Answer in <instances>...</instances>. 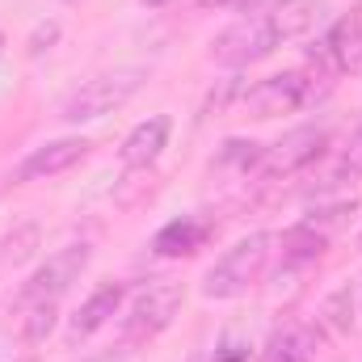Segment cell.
I'll return each instance as SVG.
<instances>
[{
  "label": "cell",
  "instance_id": "cell-1",
  "mask_svg": "<svg viewBox=\"0 0 362 362\" xmlns=\"http://www.w3.org/2000/svg\"><path fill=\"white\" fill-rule=\"evenodd\" d=\"M270 245H274L270 232H249V236H240L232 249L219 253V262H215L211 270L202 274V295H206V299H240L249 286L262 282V274L270 266V253H274Z\"/></svg>",
  "mask_w": 362,
  "mask_h": 362
},
{
  "label": "cell",
  "instance_id": "cell-2",
  "mask_svg": "<svg viewBox=\"0 0 362 362\" xmlns=\"http://www.w3.org/2000/svg\"><path fill=\"white\" fill-rule=\"evenodd\" d=\"M181 303H185L181 282H173V278L148 282V286L131 299V308H127V316H122V346L131 350V346H148L152 337H160V333L177 320Z\"/></svg>",
  "mask_w": 362,
  "mask_h": 362
},
{
  "label": "cell",
  "instance_id": "cell-3",
  "mask_svg": "<svg viewBox=\"0 0 362 362\" xmlns=\"http://www.w3.org/2000/svg\"><path fill=\"white\" fill-rule=\"evenodd\" d=\"M144 81H148L144 68H114V72H101V76L85 81L81 89L64 101V114H59V118H64V122H93V118H105V114H114L118 105H127L135 93L144 89Z\"/></svg>",
  "mask_w": 362,
  "mask_h": 362
},
{
  "label": "cell",
  "instance_id": "cell-4",
  "mask_svg": "<svg viewBox=\"0 0 362 362\" xmlns=\"http://www.w3.org/2000/svg\"><path fill=\"white\" fill-rule=\"evenodd\" d=\"M89 262H93V249L85 240L81 245H64L59 253H51L38 270L21 282L13 303L17 308H25V303H59L72 291V282H81V274L89 270Z\"/></svg>",
  "mask_w": 362,
  "mask_h": 362
},
{
  "label": "cell",
  "instance_id": "cell-5",
  "mask_svg": "<svg viewBox=\"0 0 362 362\" xmlns=\"http://www.w3.org/2000/svg\"><path fill=\"white\" fill-rule=\"evenodd\" d=\"M325 152H329V127H295L274 148H266V156L257 165V181L295 177V173L312 169L316 160H325Z\"/></svg>",
  "mask_w": 362,
  "mask_h": 362
},
{
  "label": "cell",
  "instance_id": "cell-6",
  "mask_svg": "<svg viewBox=\"0 0 362 362\" xmlns=\"http://www.w3.org/2000/svg\"><path fill=\"white\" fill-rule=\"evenodd\" d=\"M278 42H282V38H278V30H274V21H270V8H266V13H249V17L232 21V25L215 38V59H219L223 68H249V64L266 59Z\"/></svg>",
  "mask_w": 362,
  "mask_h": 362
},
{
  "label": "cell",
  "instance_id": "cell-7",
  "mask_svg": "<svg viewBox=\"0 0 362 362\" xmlns=\"http://www.w3.org/2000/svg\"><path fill=\"white\" fill-rule=\"evenodd\" d=\"M316 97V85L308 81V72H278L270 81H257L245 93V114L249 118H278V114H295Z\"/></svg>",
  "mask_w": 362,
  "mask_h": 362
},
{
  "label": "cell",
  "instance_id": "cell-8",
  "mask_svg": "<svg viewBox=\"0 0 362 362\" xmlns=\"http://www.w3.org/2000/svg\"><path fill=\"white\" fill-rule=\"evenodd\" d=\"M89 139L85 135H68V139H51V144H42V148H34L17 169H13V181L17 185H25V181H47V177H59V173H68L72 165H81L85 156H89Z\"/></svg>",
  "mask_w": 362,
  "mask_h": 362
},
{
  "label": "cell",
  "instance_id": "cell-9",
  "mask_svg": "<svg viewBox=\"0 0 362 362\" xmlns=\"http://www.w3.org/2000/svg\"><path fill=\"white\" fill-rule=\"evenodd\" d=\"M122 299H127V282H101L89 299L76 308V316H72V325H68V341H72V346H76V341H89L97 329H105V325L118 316Z\"/></svg>",
  "mask_w": 362,
  "mask_h": 362
},
{
  "label": "cell",
  "instance_id": "cell-10",
  "mask_svg": "<svg viewBox=\"0 0 362 362\" xmlns=\"http://www.w3.org/2000/svg\"><path fill=\"white\" fill-rule=\"evenodd\" d=\"M169 131H173V122H169L165 114L144 118V122L122 139V148H118L122 169H148V165H156V160H160V152L169 148Z\"/></svg>",
  "mask_w": 362,
  "mask_h": 362
},
{
  "label": "cell",
  "instance_id": "cell-11",
  "mask_svg": "<svg viewBox=\"0 0 362 362\" xmlns=\"http://www.w3.org/2000/svg\"><path fill=\"white\" fill-rule=\"evenodd\" d=\"M320 51H325V59H329L333 72H358L362 68V4L329 25Z\"/></svg>",
  "mask_w": 362,
  "mask_h": 362
},
{
  "label": "cell",
  "instance_id": "cell-12",
  "mask_svg": "<svg viewBox=\"0 0 362 362\" xmlns=\"http://www.w3.org/2000/svg\"><path fill=\"white\" fill-rule=\"evenodd\" d=\"M320 354V337L308 325H286L270 337V346L262 350V362H316Z\"/></svg>",
  "mask_w": 362,
  "mask_h": 362
},
{
  "label": "cell",
  "instance_id": "cell-13",
  "mask_svg": "<svg viewBox=\"0 0 362 362\" xmlns=\"http://www.w3.org/2000/svg\"><path fill=\"white\" fill-rule=\"evenodd\" d=\"M206 236H211V228H206L202 219L181 215V219L165 223V228L152 236V253H156V257H185V253L202 249V240H206Z\"/></svg>",
  "mask_w": 362,
  "mask_h": 362
},
{
  "label": "cell",
  "instance_id": "cell-14",
  "mask_svg": "<svg viewBox=\"0 0 362 362\" xmlns=\"http://www.w3.org/2000/svg\"><path fill=\"white\" fill-rule=\"evenodd\" d=\"M320 4L316 0H278V4H270V21L274 30H278V38L286 42V38H303L316 21H320Z\"/></svg>",
  "mask_w": 362,
  "mask_h": 362
},
{
  "label": "cell",
  "instance_id": "cell-15",
  "mask_svg": "<svg viewBox=\"0 0 362 362\" xmlns=\"http://www.w3.org/2000/svg\"><path fill=\"white\" fill-rule=\"evenodd\" d=\"M325 249H329V236L316 232L312 223H295V228L282 232V262H286V266H308V262H316Z\"/></svg>",
  "mask_w": 362,
  "mask_h": 362
},
{
  "label": "cell",
  "instance_id": "cell-16",
  "mask_svg": "<svg viewBox=\"0 0 362 362\" xmlns=\"http://www.w3.org/2000/svg\"><path fill=\"white\" fill-rule=\"evenodd\" d=\"M354 308H358V291L346 282V286H337V291L325 295V303H320V325H325L329 333H337V337H350V333H354Z\"/></svg>",
  "mask_w": 362,
  "mask_h": 362
},
{
  "label": "cell",
  "instance_id": "cell-17",
  "mask_svg": "<svg viewBox=\"0 0 362 362\" xmlns=\"http://www.w3.org/2000/svg\"><path fill=\"white\" fill-rule=\"evenodd\" d=\"M55 312H59V303H25V308H17L25 346H42V341L51 337V329H55Z\"/></svg>",
  "mask_w": 362,
  "mask_h": 362
},
{
  "label": "cell",
  "instance_id": "cell-18",
  "mask_svg": "<svg viewBox=\"0 0 362 362\" xmlns=\"http://www.w3.org/2000/svg\"><path fill=\"white\" fill-rule=\"evenodd\" d=\"M34 249H38V228H34V223H25V228L8 232V236L0 240V266H21Z\"/></svg>",
  "mask_w": 362,
  "mask_h": 362
},
{
  "label": "cell",
  "instance_id": "cell-19",
  "mask_svg": "<svg viewBox=\"0 0 362 362\" xmlns=\"http://www.w3.org/2000/svg\"><path fill=\"white\" fill-rule=\"evenodd\" d=\"M358 177L362 173V122H358V131H354V139H350V148H346V156H341V173L337 177Z\"/></svg>",
  "mask_w": 362,
  "mask_h": 362
},
{
  "label": "cell",
  "instance_id": "cell-20",
  "mask_svg": "<svg viewBox=\"0 0 362 362\" xmlns=\"http://www.w3.org/2000/svg\"><path fill=\"white\" fill-rule=\"evenodd\" d=\"M206 362H249V346L245 341H219L206 354Z\"/></svg>",
  "mask_w": 362,
  "mask_h": 362
},
{
  "label": "cell",
  "instance_id": "cell-21",
  "mask_svg": "<svg viewBox=\"0 0 362 362\" xmlns=\"http://www.w3.org/2000/svg\"><path fill=\"white\" fill-rule=\"evenodd\" d=\"M59 38V25L55 21H47V25H38L34 30V38H30V55H42V51H51V42Z\"/></svg>",
  "mask_w": 362,
  "mask_h": 362
},
{
  "label": "cell",
  "instance_id": "cell-22",
  "mask_svg": "<svg viewBox=\"0 0 362 362\" xmlns=\"http://www.w3.org/2000/svg\"><path fill=\"white\" fill-rule=\"evenodd\" d=\"M202 4H215V8H228V4H240V0H202Z\"/></svg>",
  "mask_w": 362,
  "mask_h": 362
},
{
  "label": "cell",
  "instance_id": "cell-23",
  "mask_svg": "<svg viewBox=\"0 0 362 362\" xmlns=\"http://www.w3.org/2000/svg\"><path fill=\"white\" fill-rule=\"evenodd\" d=\"M144 4H152V8H160V4H165V0H144Z\"/></svg>",
  "mask_w": 362,
  "mask_h": 362
},
{
  "label": "cell",
  "instance_id": "cell-24",
  "mask_svg": "<svg viewBox=\"0 0 362 362\" xmlns=\"http://www.w3.org/2000/svg\"><path fill=\"white\" fill-rule=\"evenodd\" d=\"M0 51H4V34H0Z\"/></svg>",
  "mask_w": 362,
  "mask_h": 362
},
{
  "label": "cell",
  "instance_id": "cell-25",
  "mask_svg": "<svg viewBox=\"0 0 362 362\" xmlns=\"http://www.w3.org/2000/svg\"><path fill=\"white\" fill-rule=\"evenodd\" d=\"M358 249H362V232H358Z\"/></svg>",
  "mask_w": 362,
  "mask_h": 362
},
{
  "label": "cell",
  "instance_id": "cell-26",
  "mask_svg": "<svg viewBox=\"0 0 362 362\" xmlns=\"http://www.w3.org/2000/svg\"><path fill=\"white\" fill-rule=\"evenodd\" d=\"M21 362H34V358H21Z\"/></svg>",
  "mask_w": 362,
  "mask_h": 362
}]
</instances>
